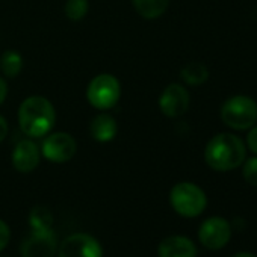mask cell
Returning a JSON list of instances; mask_svg holds the SVG:
<instances>
[{"mask_svg":"<svg viewBox=\"0 0 257 257\" xmlns=\"http://www.w3.org/2000/svg\"><path fill=\"white\" fill-rule=\"evenodd\" d=\"M56 113L53 104L43 95L28 97L19 109L22 132L31 138H43L55 125Z\"/></svg>","mask_w":257,"mask_h":257,"instance_id":"1","label":"cell"},{"mask_svg":"<svg viewBox=\"0 0 257 257\" xmlns=\"http://www.w3.org/2000/svg\"><path fill=\"white\" fill-rule=\"evenodd\" d=\"M204 159L215 171H230L243 162L245 146L236 135L219 134L207 143Z\"/></svg>","mask_w":257,"mask_h":257,"instance_id":"2","label":"cell"},{"mask_svg":"<svg viewBox=\"0 0 257 257\" xmlns=\"http://www.w3.org/2000/svg\"><path fill=\"white\" fill-rule=\"evenodd\" d=\"M170 201L173 209L185 218L198 216L207 204V198L203 189L189 182L177 183L171 189Z\"/></svg>","mask_w":257,"mask_h":257,"instance_id":"3","label":"cell"},{"mask_svg":"<svg viewBox=\"0 0 257 257\" xmlns=\"http://www.w3.org/2000/svg\"><path fill=\"white\" fill-rule=\"evenodd\" d=\"M222 121L237 131H245L257 121V104L252 98L245 95H236L227 100L221 109Z\"/></svg>","mask_w":257,"mask_h":257,"instance_id":"4","label":"cell"},{"mask_svg":"<svg viewBox=\"0 0 257 257\" xmlns=\"http://www.w3.org/2000/svg\"><path fill=\"white\" fill-rule=\"evenodd\" d=\"M121 97V85L118 79L112 74L103 73L95 76L86 89L88 101L100 110H107L113 107Z\"/></svg>","mask_w":257,"mask_h":257,"instance_id":"5","label":"cell"},{"mask_svg":"<svg viewBox=\"0 0 257 257\" xmlns=\"http://www.w3.org/2000/svg\"><path fill=\"white\" fill-rule=\"evenodd\" d=\"M76 140L67 132H56L49 135L41 146L43 156L55 164L68 162L76 155Z\"/></svg>","mask_w":257,"mask_h":257,"instance_id":"6","label":"cell"},{"mask_svg":"<svg viewBox=\"0 0 257 257\" xmlns=\"http://www.w3.org/2000/svg\"><path fill=\"white\" fill-rule=\"evenodd\" d=\"M59 257H103V249L91 234L76 233L62 240Z\"/></svg>","mask_w":257,"mask_h":257,"instance_id":"7","label":"cell"},{"mask_svg":"<svg viewBox=\"0 0 257 257\" xmlns=\"http://www.w3.org/2000/svg\"><path fill=\"white\" fill-rule=\"evenodd\" d=\"M230 237H231L230 224L219 216L206 219L198 230V239L203 243V246L213 251L225 246Z\"/></svg>","mask_w":257,"mask_h":257,"instance_id":"8","label":"cell"},{"mask_svg":"<svg viewBox=\"0 0 257 257\" xmlns=\"http://www.w3.org/2000/svg\"><path fill=\"white\" fill-rule=\"evenodd\" d=\"M58 249L56 236L49 230H32V233L22 243L23 257H53Z\"/></svg>","mask_w":257,"mask_h":257,"instance_id":"9","label":"cell"},{"mask_svg":"<svg viewBox=\"0 0 257 257\" xmlns=\"http://www.w3.org/2000/svg\"><path fill=\"white\" fill-rule=\"evenodd\" d=\"M159 107L164 115L176 118L183 115L189 107V94L185 86L179 83L168 85L159 98Z\"/></svg>","mask_w":257,"mask_h":257,"instance_id":"10","label":"cell"},{"mask_svg":"<svg viewBox=\"0 0 257 257\" xmlns=\"http://www.w3.org/2000/svg\"><path fill=\"white\" fill-rule=\"evenodd\" d=\"M41 152L31 140L20 141L13 152V165L20 173H31L40 165Z\"/></svg>","mask_w":257,"mask_h":257,"instance_id":"11","label":"cell"},{"mask_svg":"<svg viewBox=\"0 0 257 257\" xmlns=\"http://www.w3.org/2000/svg\"><path fill=\"white\" fill-rule=\"evenodd\" d=\"M159 257H197L194 242L185 236L165 237L158 248Z\"/></svg>","mask_w":257,"mask_h":257,"instance_id":"12","label":"cell"},{"mask_svg":"<svg viewBox=\"0 0 257 257\" xmlns=\"http://www.w3.org/2000/svg\"><path fill=\"white\" fill-rule=\"evenodd\" d=\"M89 132L91 137L98 141V143H109L115 138L118 132V125L116 121L112 115L109 113H98L94 116L89 125Z\"/></svg>","mask_w":257,"mask_h":257,"instance_id":"13","label":"cell"},{"mask_svg":"<svg viewBox=\"0 0 257 257\" xmlns=\"http://www.w3.org/2000/svg\"><path fill=\"white\" fill-rule=\"evenodd\" d=\"M132 4L141 17L153 20L167 11L170 0H132Z\"/></svg>","mask_w":257,"mask_h":257,"instance_id":"14","label":"cell"},{"mask_svg":"<svg viewBox=\"0 0 257 257\" xmlns=\"http://www.w3.org/2000/svg\"><path fill=\"white\" fill-rule=\"evenodd\" d=\"M23 68V58L17 50H7L0 58V70L7 77H16Z\"/></svg>","mask_w":257,"mask_h":257,"instance_id":"15","label":"cell"},{"mask_svg":"<svg viewBox=\"0 0 257 257\" xmlns=\"http://www.w3.org/2000/svg\"><path fill=\"white\" fill-rule=\"evenodd\" d=\"M207 77H209V71L206 65L201 62H191L182 70V79L188 85H194V86L201 85L207 80Z\"/></svg>","mask_w":257,"mask_h":257,"instance_id":"16","label":"cell"},{"mask_svg":"<svg viewBox=\"0 0 257 257\" xmlns=\"http://www.w3.org/2000/svg\"><path fill=\"white\" fill-rule=\"evenodd\" d=\"M29 222L34 230H49L53 224V215L47 207L37 206L29 215Z\"/></svg>","mask_w":257,"mask_h":257,"instance_id":"17","label":"cell"},{"mask_svg":"<svg viewBox=\"0 0 257 257\" xmlns=\"http://www.w3.org/2000/svg\"><path fill=\"white\" fill-rule=\"evenodd\" d=\"M88 0H67L65 4V16L70 20H82L88 13Z\"/></svg>","mask_w":257,"mask_h":257,"instance_id":"18","label":"cell"},{"mask_svg":"<svg viewBox=\"0 0 257 257\" xmlns=\"http://www.w3.org/2000/svg\"><path fill=\"white\" fill-rule=\"evenodd\" d=\"M243 177H245L246 183L257 186V158H251L245 162Z\"/></svg>","mask_w":257,"mask_h":257,"instance_id":"19","label":"cell"},{"mask_svg":"<svg viewBox=\"0 0 257 257\" xmlns=\"http://www.w3.org/2000/svg\"><path fill=\"white\" fill-rule=\"evenodd\" d=\"M10 237H11V231H10L8 224L0 219V251H2L8 245Z\"/></svg>","mask_w":257,"mask_h":257,"instance_id":"20","label":"cell"},{"mask_svg":"<svg viewBox=\"0 0 257 257\" xmlns=\"http://www.w3.org/2000/svg\"><path fill=\"white\" fill-rule=\"evenodd\" d=\"M246 143H248L249 150L257 155V127H254L252 131L249 132V135L246 138Z\"/></svg>","mask_w":257,"mask_h":257,"instance_id":"21","label":"cell"},{"mask_svg":"<svg viewBox=\"0 0 257 257\" xmlns=\"http://www.w3.org/2000/svg\"><path fill=\"white\" fill-rule=\"evenodd\" d=\"M7 135H8V122L2 115H0V143L7 138Z\"/></svg>","mask_w":257,"mask_h":257,"instance_id":"22","label":"cell"},{"mask_svg":"<svg viewBox=\"0 0 257 257\" xmlns=\"http://www.w3.org/2000/svg\"><path fill=\"white\" fill-rule=\"evenodd\" d=\"M7 94H8V86H7V82L5 79L0 77V104H2L7 98Z\"/></svg>","mask_w":257,"mask_h":257,"instance_id":"23","label":"cell"},{"mask_svg":"<svg viewBox=\"0 0 257 257\" xmlns=\"http://www.w3.org/2000/svg\"><path fill=\"white\" fill-rule=\"evenodd\" d=\"M234 257H255V255L251 254V252H239V254H236Z\"/></svg>","mask_w":257,"mask_h":257,"instance_id":"24","label":"cell"}]
</instances>
